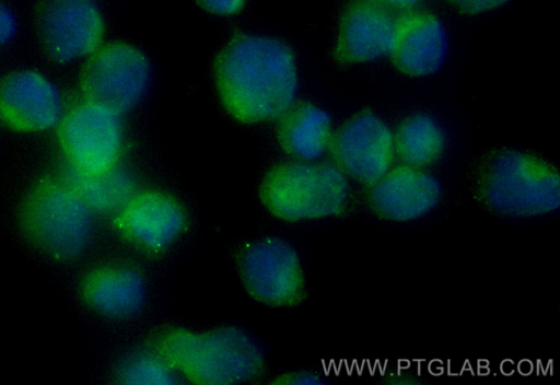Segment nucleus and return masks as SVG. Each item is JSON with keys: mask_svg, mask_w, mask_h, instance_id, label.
I'll use <instances>...</instances> for the list:
<instances>
[{"mask_svg": "<svg viewBox=\"0 0 560 385\" xmlns=\"http://www.w3.org/2000/svg\"><path fill=\"white\" fill-rule=\"evenodd\" d=\"M447 52V31L436 14L409 10L398 15L389 55L400 73L411 78L432 75L441 69Z\"/></svg>", "mask_w": 560, "mask_h": 385, "instance_id": "dca6fc26", "label": "nucleus"}, {"mask_svg": "<svg viewBox=\"0 0 560 385\" xmlns=\"http://www.w3.org/2000/svg\"><path fill=\"white\" fill-rule=\"evenodd\" d=\"M236 278L246 295L269 308H295L310 294L306 270L295 246L276 234L243 237L229 248Z\"/></svg>", "mask_w": 560, "mask_h": 385, "instance_id": "6e6552de", "label": "nucleus"}, {"mask_svg": "<svg viewBox=\"0 0 560 385\" xmlns=\"http://www.w3.org/2000/svg\"><path fill=\"white\" fill-rule=\"evenodd\" d=\"M58 131L69 171L96 174L124 164L127 137L116 110L85 98L66 112Z\"/></svg>", "mask_w": 560, "mask_h": 385, "instance_id": "1a4fd4ad", "label": "nucleus"}, {"mask_svg": "<svg viewBox=\"0 0 560 385\" xmlns=\"http://www.w3.org/2000/svg\"><path fill=\"white\" fill-rule=\"evenodd\" d=\"M40 33L52 60L73 63L88 60L104 44L105 21L96 0H48Z\"/></svg>", "mask_w": 560, "mask_h": 385, "instance_id": "ddd939ff", "label": "nucleus"}, {"mask_svg": "<svg viewBox=\"0 0 560 385\" xmlns=\"http://www.w3.org/2000/svg\"><path fill=\"white\" fill-rule=\"evenodd\" d=\"M109 375L113 383L125 385L183 384L176 372L140 332L116 355Z\"/></svg>", "mask_w": 560, "mask_h": 385, "instance_id": "aec40b11", "label": "nucleus"}, {"mask_svg": "<svg viewBox=\"0 0 560 385\" xmlns=\"http://www.w3.org/2000/svg\"><path fill=\"white\" fill-rule=\"evenodd\" d=\"M18 20L14 12L0 2V46L10 43L16 35Z\"/></svg>", "mask_w": 560, "mask_h": 385, "instance_id": "b1692460", "label": "nucleus"}, {"mask_svg": "<svg viewBox=\"0 0 560 385\" xmlns=\"http://www.w3.org/2000/svg\"><path fill=\"white\" fill-rule=\"evenodd\" d=\"M110 219L121 247L156 271L179 260L199 230L190 199L165 182L141 184Z\"/></svg>", "mask_w": 560, "mask_h": 385, "instance_id": "39448f33", "label": "nucleus"}, {"mask_svg": "<svg viewBox=\"0 0 560 385\" xmlns=\"http://www.w3.org/2000/svg\"><path fill=\"white\" fill-rule=\"evenodd\" d=\"M257 200L272 220L306 224L340 220L361 209V191L332 161L277 158L259 172Z\"/></svg>", "mask_w": 560, "mask_h": 385, "instance_id": "7ed1b4c3", "label": "nucleus"}, {"mask_svg": "<svg viewBox=\"0 0 560 385\" xmlns=\"http://www.w3.org/2000/svg\"><path fill=\"white\" fill-rule=\"evenodd\" d=\"M398 16L371 0H353L342 11L332 57L341 66H357L389 55Z\"/></svg>", "mask_w": 560, "mask_h": 385, "instance_id": "2eb2a0df", "label": "nucleus"}, {"mask_svg": "<svg viewBox=\"0 0 560 385\" xmlns=\"http://www.w3.org/2000/svg\"><path fill=\"white\" fill-rule=\"evenodd\" d=\"M158 271L121 247L92 262L78 283L79 299L96 319L115 327H142L156 299Z\"/></svg>", "mask_w": 560, "mask_h": 385, "instance_id": "423d86ee", "label": "nucleus"}, {"mask_svg": "<svg viewBox=\"0 0 560 385\" xmlns=\"http://www.w3.org/2000/svg\"><path fill=\"white\" fill-rule=\"evenodd\" d=\"M63 96L57 84L34 69H20L0 81V118L25 132L58 128L65 114Z\"/></svg>", "mask_w": 560, "mask_h": 385, "instance_id": "4468645a", "label": "nucleus"}, {"mask_svg": "<svg viewBox=\"0 0 560 385\" xmlns=\"http://www.w3.org/2000/svg\"><path fill=\"white\" fill-rule=\"evenodd\" d=\"M393 11H409L422 0H371Z\"/></svg>", "mask_w": 560, "mask_h": 385, "instance_id": "393cba45", "label": "nucleus"}, {"mask_svg": "<svg viewBox=\"0 0 560 385\" xmlns=\"http://www.w3.org/2000/svg\"><path fill=\"white\" fill-rule=\"evenodd\" d=\"M182 383L238 385L267 382L266 353L258 340L234 323H198L165 317L140 330Z\"/></svg>", "mask_w": 560, "mask_h": 385, "instance_id": "f03ea898", "label": "nucleus"}, {"mask_svg": "<svg viewBox=\"0 0 560 385\" xmlns=\"http://www.w3.org/2000/svg\"><path fill=\"white\" fill-rule=\"evenodd\" d=\"M472 199L500 219H530L560 207L558 165L527 148L499 145L482 152L469 178Z\"/></svg>", "mask_w": 560, "mask_h": 385, "instance_id": "20e7f679", "label": "nucleus"}, {"mask_svg": "<svg viewBox=\"0 0 560 385\" xmlns=\"http://www.w3.org/2000/svg\"><path fill=\"white\" fill-rule=\"evenodd\" d=\"M94 214L112 217L141 185L125 164L106 172L81 174L67 172L65 177Z\"/></svg>", "mask_w": 560, "mask_h": 385, "instance_id": "6ab92c4d", "label": "nucleus"}, {"mask_svg": "<svg viewBox=\"0 0 560 385\" xmlns=\"http://www.w3.org/2000/svg\"><path fill=\"white\" fill-rule=\"evenodd\" d=\"M197 7L208 15L226 19L240 14L248 0H194Z\"/></svg>", "mask_w": 560, "mask_h": 385, "instance_id": "412c9836", "label": "nucleus"}, {"mask_svg": "<svg viewBox=\"0 0 560 385\" xmlns=\"http://www.w3.org/2000/svg\"><path fill=\"white\" fill-rule=\"evenodd\" d=\"M329 154L355 185L366 187L395 164L394 130L374 110H358L334 130Z\"/></svg>", "mask_w": 560, "mask_h": 385, "instance_id": "f8f14e48", "label": "nucleus"}, {"mask_svg": "<svg viewBox=\"0 0 560 385\" xmlns=\"http://www.w3.org/2000/svg\"><path fill=\"white\" fill-rule=\"evenodd\" d=\"M394 145L399 163L435 171L447 158L451 139L445 126L435 116L413 113L397 125Z\"/></svg>", "mask_w": 560, "mask_h": 385, "instance_id": "a211bd4d", "label": "nucleus"}, {"mask_svg": "<svg viewBox=\"0 0 560 385\" xmlns=\"http://www.w3.org/2000/svg\"><path fill=\"white\" fill-rule=\"evenodd\" d=\"M273 125L275 143L283 158L318 161L329 153L332 118L318 104L298 100Z\"/></svg>", "mask_w": 560, "mask_h": 385, "instance_id": "f3484780", "label": "nucleus"}, {"mask_svg": "<svg viewBox=\"0 0 560 385\" xmlns=\"http://www.w3.org/2000/svg\"><path fill=\"white\" fill-rule=\"evenodd\" d=\"M456 12L477 15L495 10L510 0H445Z\"/></svg>", "mask_w": 560, "mask_h": 385, "instance_id": "4be33fe9", "label": "nucleus"}, {"mask_svg": "<svg viewBox=\"0 0 560 385\" xmlns=\"http://www.w3.org/2000/svg\"><path fill=\"white\" fill-rule=\"evenodd\" d=\"M271 377L268 383L272 384H318L323 383L320 375L314 370L298 369L281 372Z\"/></svg>", "mask_w": 560, "mask_h": 385, "instance_id": "5701e85b", "label": "nucleus"}, {"mask_svg": "<svg viewBox=\"0 0 560 385\" xmlns=\"http://www.w3.org/2000/svg\"><path fill=\"white\" fill-rule=\"evenodd\" d=\"M210 78L225 115L244 127L273 125L299 96L298 56L271 34L232 33L211 59Z\"/></svg>", "mask_w": 560, "mask_h": 385, "instance_id": "f257e3e1", "label": "nucleus"}, {"mask_svg": "<svg viewBox=\"0 0 560 385\" xmlns=\"http://www.w3.org/2000/svg\"><path fill=\"white\" fill-rule=\"evenodd\" d=\"M94 215L66 178L45 179L26 196L20 229L36 252L56 262H70L88 250Z\"/></svg>", "mask_w": 560, "mask_h": 385, "instance_id": "0eeeda50", "label": "nucleus"}, {"mask_svg": "<svg viewBox=\"0 0 560 385\" xmlns=\"http://www.w3.org/2000/svg\"><path fill=\"white\" fill-rule=\"evenodd\" d=\"M86 61L82 86L88 100L124 115L140 105L153 75L149 55L128 40L104 43Z\"/></svg>", "mask_w": 560, "mask_h": 385, "instance_id": "9d476101", "label": "nucleus"}, {"mask_svg": "<svg viewBox=\"0 0 560 385\" xmlns=\"http://www.w3.org/2000/svg\"><path fill=\"white\" fill-rule=\"evenodd\" d=\"M445 186L435 171L394 164L361 190V209L381 221L406 223L423 219L441 207Z\"/></svg>", "mask_w": 560, "mask_h": 385, "instance_id": "9b49d317", "label": "nucleus"}]
</instances>
